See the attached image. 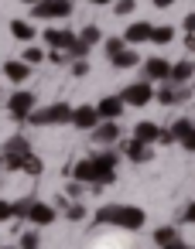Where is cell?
Returning <instances> with one entry per match:
<instances>
[{
    "instance_id": "obj_33",
    "label": "cell",
    "mask_w": 195,
    "mask_h": 249,
    "mask_svg": "<svg viewBox=\"0 0 195 249\" xmlns=\"http://www.w3.org/2000/svg\"><path fill=\"white\" fill-rule=\"evenodd\" d=\"M21 249H38V232H24L21 235Z\"/></svg>"
},
{
    "instance_id": "obj_22",
    "label": "cell",
    "mask_w": 195,
    "mask_h": 249,
    "mask_svg": "<svg viewBox=\"0 0 195 249\" xmlns=\"http://www.w3.org/2000/svg\"><path fill=\"white\" fill-rule=\"evenodd\" d=\"M18 171H24V174H31V178H38V174L45 171V164H41V157H38V154H24V157L18 160Z\"/></svg>"
},
{
    "instance_id": "obj_4",
    "label": "cell",
    "mask_w": 195,
    "mask_h": 249,
    "mask_svg": "<svg viewBox=\"0 0 195 249\" xmlns=\"http://www.w3.org/2000/svg\"><path fill=\"white\" fill-rule=\"evenodd\" d=\"M24 154H31V143H28V137H11L7 143H4V150H0V157H4V167L7 171H18V160L24 157Z\"/></svg>"
},
{
    "instance_id": "obj_45",
    "label": "cell",
    "mask_w": 195,
    "mask_h": 249,
    "mask_svg": "<svg viewBox=\"0 0 195 249\" xmlns=\"http://www.w3.org/2000/svg\"><path fill=\"white\" fill-rule=\"evenodd\" d=\"M21 4H38V0H21Z\"/></svg>"
},
{
    "instance_id": "obj_46",
    "label": "cell",
    "mask_w": 195,
    "mask_h": 249,
    "mask_svg": "<svg viewBox=\"0 0 195 249\" xmlns=\"http://www.w3.org/2000/svg\"><path fill=\"white\" fill-rule=\"evenodd\" d=\"M0 249H14V246H0Z\"/></svg>"
},
{
    "instance_id": "obj_41",
    "label": "cell",
    "mask_w": 195,
    "mask_h": 249,
    "mask_svg": "<svg viewBox=\"0 0 195 249\" xmlns=\"http://www.w3.org/2000/svg\"><path fill=\"white\" fill-rule=\"evenodd\" d=\"M171 4H178V0H154V7H157V11H164V7H171Z\"/></svg>"
},
{
    "instance_id": "obj_13",
    "label": "cell",
    "mask_w": 195,
    "mask_h": 249,
    "mask_svg": "<svg viewBox=\"0 0 195 249\" xmlns=\"http://www.w3.org/2000/svg\"><path fill=\"white\" fill-rule=\"evenodd\" d=\"M4 75H7L14 86H21V82H28L31 65H28V62H21V58H11V62H4Z\"/></svg>"
},
{
    "instance_id": "obj_42",
    "label": "cell",
    "mask_w": 195,
    "mask_h": 249,
    "mask_svg": "<svg viewBox=\"0 0 195 249\" xmlns=\"http://www.w3.org/2000/svg\"><path fill=\"white\" fill-rule=\"evenodd\" d=\"M161 249H188V246H185L181 239H175V242H168V246H161Z\"/></svg>"
},
{
    "instance_id": "obj_28",
    "label": "cell",
    "mask_w": 195,
    "mask_h": 249,
    "mask_svg": "<svg viewBox=\"0 0 195 249\" xmlns=\"http://www.w3.org/2000/svg\"><path fill=\"white\" fill-rule=\"evenodd\" d=\"M21 62L38 65V62H45V52H41V48H35V45H28V48H24V55H21Z\"/></svg>"
},
{
    "instance_id": "obj_12",
    "label": "cell",
    "mask_w": 195,
    "mask_h": 249,
    "mask_svg": "<svg viewBox=\"0 0 195 249\" xmlns=\"http://www.w3.org/2000/svg\"><path fill=\"white\" fill-rule=\"evenodd\" d=\"M72 178H76L79 184H93V188H99V174H96V164H93V157H86V160H76V167H72Z\"/></svg>"
},
{
    "instance_id": "obj_25",
    "label": "cell",
    "mask_w": 195,
    "mask_h": 249,
    "mask_svg": "<svg viewBox=\"0 0 195 249\" xmlns=\"http://www.w3.org/2000/svg\"><path fill=\"white\" fill-rule=\"evenodd\" d=\"M171 38H175V28H168V24L164 28H151V41L154 45H168Z\"/></svg>"
},
{
    "instance_id": "obj_48",
    "label": "cell",
    "mask_w": 195,
    "mask_h": 249,
    "mask_svg": "<svg viewBox=\"0 0 195 249\" xmlns=\"http://www.w3.org/2000/svg\"><path fill=\"white\" fill-rule=\"evenodd\" d=\"M188 249H192V246H188Z\"/></svg>"
},
{
    "instance_id": "obj_5",
    "label": "cell",
    "mask_w": 195,
    "mask_h": 249,
    "mask_svg": "<svg viewBox=\"0 0 195 249\" xmlns=\"http://www.w3.org/2000/svg\"><path fill=\"white\" fill-rule=\"evenodd\" d=\"M7 113H11L18 123H24V120L35 113V92H28V89H18V92L7 99Z\"/></svg>"
},
{
    "instance_id": "obj_2",
    "label": "cell",
    "mask_w": 195,
    "mask_h": 249,
    "mask_svg": "<svg viewBox=\"0 0 195 249\" xmlns=\"http://www.w3.org/2000/svg\"><path fill=\"white\" fill-rule=\"evenodd\" d=\"M31 126H62V123H72V106L69 103H55V106H45V109H35L28 116Z\"/></svg>"
},
{
    "instance_id": "obj_8",
    "label": "cell",
    "mask_w": 195,
    "mask_h": 249,
    "mask_svg": "<svg viewBox=\"0 0 195 249\" xmlns=\"http://www.w3.org/2000/svg\"><path fill=\"white\" fill-rule=\"evenodd\" d=\"M41 38H45L48 48H58V52H69L76 45V31H69V28H48Z\"/></svg>"
},
{
    "instance_id": "obj_32",
    "label": "cell",
    "mask_w": 195,
    "mask_h": 249,
    "mask_svg": "<svg viewBox=\"0 0 195 249\" xmlns=\"http://www.w3.org/2000/svg\"><path fill=\"white\" fill-rule=\"evenodd\" d=\"M31 201H35V195H31V198H21V201H14V218H28V208H31Z\"/></svg>"
},
{
    "instance_id": "obj_16",
    "label": "cell",
    "mask_w": 195,
    "mask_h": 249,
    "mask_svg": "<svg viewBox=\"0 0 195 249\" xmlns=\"http://www.w3.org/2000/svg\"><path fill=\"white\" fill-rule=\"evenodd\" d=\"M123 154H127L134 164H147V160L154 157V147H151V143H140V140H130V143H123Z\"/></svg>"
},
{
    "instance_id": "obj_43",
    "label": "cell",
    "mask_w": 195,
    "mask_h": 249,
    "mask_svg": "<svg viewBox=\"0 0 195 249\" xmlns=\"http://www.w3.org/2000/svg\"><path fill=\"white\" fill-rule=\"evenodd\" d=\"M185 48H188V52H195V35H185Z\"/></svg>"
},
{
    "instance_id": "obj_9",
    "label": "cell",
    "mask_w": 195,
    "mask_h": 249,
    "mask_svg": "<svg viewBox=\"0 0 195 249\" xmlns=\"http://www.w3.org/2000/svg\"><path fill=\"white\" fill-rule=\"evenodd\" d=\"M93 140H96L99 147L117 143V140H120V126H117V120H99V123L93 126Z\"/></svg>"
},
{
    "instance_id": "obj_14",
    "label": "cell",
    "mask_w": 195,
    "mask_h": 249,
    "mask_svg": "<svg viewBox=\"0 0 195 249\" xmlns=\"http://www.w3.org/2000/svg\"><path fill=\"white\" fill-rule=\"evenodd\" d=\"M123 109H127V103H123L120 96H106V99L96 106L99 120H117V116H123Z\"/></svg>"
},
{
    "instance_id": "obj_19",
    "label": "cell",
    "mask_w": 195,
    "mask_h": 249,
    "mask_svg": "<svg viewBox=\"0 0 195 249\" xmlns=\"http://www.w3.org/2000/svg\"><path fill=\"white\" fill-rule=\"evenodd\" d=\"M11 35H14L18 41H24V45L38 38V31H35V24H31V21H21V18H18V21H11Z\"/></svg>"
},
{
    "instance_id": "obj_18",
    "label": "cell",
    "mask_w": 195,
    "mask_h": 249,
    "mask_svg": "<svg viewBox=\"0 0 195 249\" xmlns=\"http://www.w3.org/2000/svg\"><path fill=\"white\" fill-rule=\"evenodd\" d=\"M171 82H178V86H188L192 79H195V62H188V58H181V62H175L171 65V75H168Z\"/></svg>"
},
{
    "instance_id": "obj_24",
    "label": "cell",
    "mask_w": 195,
    "mask_h": 249,
    "mask_svg": "<svg viewBox=\"0 0 195 249\" xmlns=\"http://www.w3.org/2000/svg\"><path fill=\"white\" fill-rule=\"evenodd\" d=\"M175 239H178L175 225H161V229H154V242H157V246H168V242H175Z\"/></svg>"
},
{
    "instance_id": "obj_10",
    "label": "cell",
    "mask_w": 195,
    "mask_h": 249,
    "mask_svg": "<svg viewBox=\"0 0 195 249\" xmlns=\"http://www.w3.org/2000/svg\"><path fill=\"white\" fill-rule=\"evenodd\" d=\"M58 218V212L52 208V205H45V201H31V208H28V225H52Z\"/></svg>"
},
{
    "instance_id": "obj_17",
    "label": "cell",
    "mask_w": 195,
    "mask_h": 249,
    "mask_svg": "<svg viewBox=\"0 0 195 249\" xmlns=\"http://www.w3.org/2000/svg\"><path fill=\"white\" fill-rule=\"evenodd\" d=\"M123 41H127L130 48H137L140 41H151V24H147V21H137V24H130V28L123 31Z\"/></svg>"
},
{
    "instance_id": "obj_36",
    "label": "cell",
    "mask_w": 195,
    "mask_h": 249,
    "mask_svg": "<svg viewBox=\"0 0 195 249\" xmlns=\"http://www.w3.org/2000/svg\"><path fill=\"white\" fill-rule=\"evenodd\" d=\"M48 62H55V65H65V62H69V55H65V52H58V48H52V52H48Z\"/></svg>"
},
{
    "instance_id": "obj_26",
    "label": "cell",
    "mask_w": 195,
    "mask_h": 249,
    "mask_svg": "<svg viewBox=\"0 0 195 249\" xmlns=\"http://www.w3.org/2000/svg\"><path fill=\"white\" fill-rule=\"evenodd\" d=\"M65 218H69V222H82V218H86V205H82V201L65 205Z\"/></svg>"
},
{
    "instance_id": "obj_21",
    "label": "cell",
    "mask_w": 195,
    "mask_h": 249,
    "mask_svg": "<svg viewBox=\"0 0 195 249\" xmlns=\"http://www.w3.org/2000/svg\"><path fill=\"white\" fill-rule=\"evenodd\" d=\"M157 133H161V126H154V123H137V130H134V140H140V143H157Z\"/></svg>"
},
{
    "instance_id": "obj_27",
    "label": "cell",
    "mask_w": 195,
    "mask_h": 249,
    "mask_svg": "<svg viewBox=\"0 0 195 249\" xmlns=\"http://www.w3.org/2000/svg\"><path fill=\"white\" fill-rule=\"evenodd\" d=\"M65 55H69L72 62H79V58H86V55H89V45H86V41H79V35H76V45H72Z\"/></svg>"
},
{
    "instance_id": "obj_37",
    "label": "cell",
    "mask_w": 195,
    "mask_h": 249,
    "mask_svg": "<svg viewBox=\"0 0 195 249\" xmlns=\"http://www.w3.org/2000/svg\"><path fill=\"white\" fill-rule=\"evenodd\" d=\"M181 218H185L188 225H195V201H188V205H185V212H181Z\"/></svg>"
},
{
    "instance_id": "obj_35",
    "label": "cell",
    "mask_w": 195,
    "mask_h": 249,
    "mask_svg": "<svg viewBox=\"0 0 195 249\" xmlns=\"http://www.w3.org/2000/svg\"><path fill=\"white\" fill-rule=\"evenodd\" d=\"M7 218H14V201H4V198H0V222H7Z\"/></svg>"
},
{
    "instance_id": "obj_31",
    "label": "cell",
    "mask_w": 195,
    "mask_h": 249,
    "mask_svg": "<svg viewBox=\"0 0 195 249\" xmlns=\"http://www.w3.org/2000/svg\"><path fill=\"white\" fill-rule=\"evenodd\" d=\"M188 130H192V120H185V116H181V120H178V123L171 126V137H175V140H181V137H185Z\"/></svg>"
},
{
    "instance_id": "obj_39",
    "label": "cell",
    "mask_w": 195,
    "mask_h": 249,
    "mask_svg": "<svg viewBox=\"0 0 195 249\" xmlns=\"http://www.w3.org/2000/svg\"><path fill=\"white\" fill-rule=\"evenodd\" d=\"M157 143H164V147H168V143H175V137H171V130H161V133H157Z\"/></svg>"
},
{
    "instance_id": "obj_38",
    "label": "cell",
    "mask_w": 195,
    "mask_h": 249,
    "mask_svg": "<svg viewBox=\"0 0 195 249\" xmlns=\"http://www.w3.org/2000/svg\"><path fill=\"white\" fill-rule=\"evenodd\" d=\"M86 72H89V62H86V58H79V62L72 65V75H86Z\"/></svg>"
},
{
    "instance_id": "obj_40",
    "label": "cell",
    "mask_w": 195,
    "mask_h": 249,
    "mask_svg": "<svg viewBox=\"0 0 195 249\" xmlns=\"http://www.w3.org/2000/svg\"><path fill=\"white\" fill-rule=\"evenodd\" d=\"M185 31H188V35H195V11L185 18Z\"/></svg>"
},
{
    "instance_id": "obj_34",
    "label": "cell",
    "mask_w": 195,
    "mask_h": 249,
    "mask_svg": "<svg viewBox=\"0 0 195 249\" xmlns=\"http://www.w3.org/2000/svg\"><path fill=\"white\" fill-rule=\"evenodd\" d=\"M178 143H181V147H185L188 154H195V126H192V130H188V133H185V137H181Z\"/></svg>"
},
{
    "instance_id": "obj_23",
    "label": "cell",
    "mask_w": 195,
    "mask_h": 249,
    "mask_svg": "<svg viewBox=\"0 0 195 249\" xmlns=\"http://www.w3.org/2000/svg\"><path fill=\"white\" fill-rule=\"evenodd\" d=\"M76 35H79V41H86V45H89V48H93V45H99V41H103V31H99V28H96V24H89V28H82V31H76Z\"/></svg>"
},
{
    "instance_id": "obj_47",
    "label": "cell",
    "mask_w": 195,
    "mask_h": 249,
    "mask_svg": "<svg viewBox=\"0 0 195 249\" xmlns=\"http://www.w3.org/2000/svg\"><path fill=\"white\" fill-rule=\"evenodd\" d=\"M0 164H4V157H0Z\"/></svg>"
},
{
    "instance_id": "obj_44",
    "label": "cell",
    "mask_w": 195,
    "mask_h": 249,
    "mask_svg": "<svg viewBox=\"0 0 195 249\" xmlns=\"http://www.w3.org/2000/svg\"><path fill=\"white\" fill-rule=\"evenodd\" d=\"M89 4H96V7H110L113 0H89Z\"/></svg>"
},
{
    "instance_id": "obj_30",
    "label": "cell",
    "mask_w": 195,
    "mask_h": 249,
    "mask_svg": "<svg viewBox=\"0 0 195 249\" xmlns=\"http://www.w3.org/2000/svg\"><path fill=\"white\" fill-rule=\"evenodd\" d=\"M134 7H137V0H113V14H120V18H127Z\"/></svg>"
},
{
    "instance_id": "obj_11",
    "label": "cell",
    "mask_w": 195,
    "mask_h": 249,
    "mask_svg": "<svg viewBox=\"0 0 195 249\" xmlns=\"http://www.w3.org/2000/svg\"><path fill=\"white\" fill-rule=\"evenodd\" d=\"M171 75V62L164 58H144V79L147 82H164Z\"/></svg>"
},
{
    "instance_id": "obj_3",
    "label": "cell",
    "mask_w": 195,
    "mask_h": 249,
    "mask_svg": "<svg viewBox=\"0 0 195 249\" xmlns=\"http://www.w3.org/2000/svg\"><path fill=\"white\" fill-rule=\"evenodd\" d=\"M69 14H72V0H38V4H31V18L38 21H55Z\"/></svg>"
},
{
    "instance_id": "obj_1",
    "label": "cell",
    "mask_w": 195,
    "mask_h": 249,
    "mask_svg": "<svg viewBox=\"0 0 195 249\" xmlns=\"http://www.w3.org/2000/svg\"><path fill=\"white\" fill-rule=\"evenodd\" d=\"M93 218H96V225H117L127 232H137L147 222L144 208H137V205H103V208H96Z\"/></svg>"
},
{
    "instance_id": "obj_7",
    "label": "cell",
    "mask_w": 195,
    "mask_h": 249,
    "mask_svg": "<svg viewBox=\"0 0 195 249\" xmlns=\"http://www.w3.org/2000/svg\"><path fill=\"white\" fill-rule=\"evenodd\" d=\"M188 86H178V82H171V79H164L161 82V89L154 92V99L161 103V106H175V103H181V99H188Z\"/></svg>"
},
{
    "instance_id": "obj_6",
    "label": "cell",
    "mask_w": 195,
    "mask_h": 249,
    "mask_svg": "<svg viewBox=\"0 0 195 249\" xmlns=\"http://www.w3.org/2000/svg\"><path fill=\"white\" fill-rule=\"evenodd\" d=\"M120 99H123L127 106H147V103L154 99V89H151L147 79H144V82H130V86L120 92Z\"/></svg>"
},
{
    "instance_id": "obj_15",
    "label": "cell",
    "mask_w": 195,
    "mask_h": 249,
    "mask_svg": "<svg viewBox=\"0 0 195 249\" xmlns=\"http://www.w3.org/2000/svg\"><path fill=\"white\" fill-rule=\"evenodd\" d=\"M96 123H99L96 106H79V109H72V126H79V130H93Z\"/></svg>"
},
{
    "instance_id": "obj_29",
    "label": "cell",
    "mask_w": 195,
    "mask_h": 249,
    "mask_svg": "<svg viewBox=\"0 0 195 249\" xmlns=\"http://www.w3.org/2000/svg\"><path fill=\"white\" fill-rule=\"evenodd\" d=\"M103 48H106V55L113 58L117 52H123V48H127V41H123V38H106V41H103Z\"/></svg>"
},
{
    "instance_id": "obj_20",
    "label": "cell",
    "mask_w": 195,
    "mask_h": 249,
    "mask_svg": "<svg viewBox=\"0 0 195 249\" xmlns=\"http://www.w3.org/2000/svg\"><path fill=\"white\" fill-rule=\"evenodd\" d=\"M110 62H113V69H134V65H137V62H144V58L137 55V48H130V45H127V48H123V52H117Z\"/></svg>"
}]
</instances>
